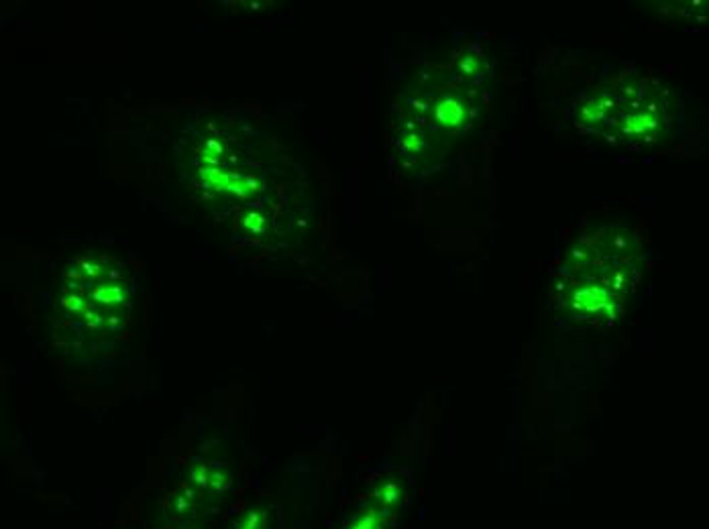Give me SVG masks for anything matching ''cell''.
I'll use <instances>...</instances> for the list:
<instances>
[{
  "label": "cell",
  "mask_w": 709,
  "mask_h": 529,
  "mask_svg": "<svg viewBox=\"0 0 709 529\" xmlns=\"http://www.w3.org/2000/svg\"><path fill=\"white\" fill-rule=\"evenodd\" d=\"M263 525H265V513L259 509H253L241 519L239 529H263Z\"/></svg>",
  "instance_id": "1"
}]
</instances>
